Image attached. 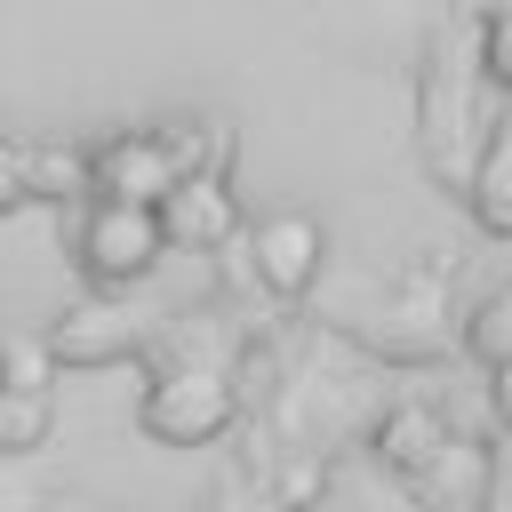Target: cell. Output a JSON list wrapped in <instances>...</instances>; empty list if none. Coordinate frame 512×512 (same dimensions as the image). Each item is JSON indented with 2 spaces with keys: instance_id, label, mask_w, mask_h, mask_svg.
Wrapping results in <instances>:
<instances>
[{
  "instance_id": "6da1fadb",
  "label": "cell",
  "mask_w": 512,
  "mask_h": 512,
  "mask_svg": "<svg viewBox=\"0 0 512 512\" xmlns=\"http://www.w3.org/2000/svg\"><path fill=\"white\" fill-rule=\"evenodd\" d=\"M200 144H224L208 120L200 128H120L88 152V200H128V208H152L176 176L200 168ZM216 176V168H208Z\"/></svg>"
},
{
  "instance_id": "7a4b0ae2",
  "label": "cell",
  "mask_w": 512,
  "mask_h": 512,
  "mask_svg": "<svg viewBox=\"0 0 512 512\" xmlns=\"http://www.w3.org/2000/svg\"><path fill=\"white\" fill-rule=\"evenodd\" d=\"M72 256H80V272H88L96 288H136V280H152V264L168 256V240H160V216H152V208L88 200V216H80V232H72Z\"/></svg>"
},
{
  "instance_id": "3957f363",
  "label": "cell",
  "mask_w": 512,
  "mask_h": 512,
  "mask_svg": "<svg viewBox=\"0 0 512 512\" xmlns=\"http://www.w3.org/2000/svg\"><path fill=\"white\" fill-rule=\"evenodd\" d=\"M232 376L216 368V360H184V368H168L152 392H144V432L152 440H168V448H208L224 424H232Z\"/></svg>"
},
{
  "instance_id": "277c9868",
  "label": "cell",
  "mask_w": 512,
  "mask_h": 512,
  "mask_svg": "<svg viewBox=\"0 0 512 512\" xmlns=\"http://www.w3.org/2000/svg\"><path fill=\"white\" fill-rule=\"evenodd\" d=\"M248 264L272 296H304L328 264V224L304 216V208H272V216L248 224Z\"/></svg>"
},
{
  "instance_id": "5b68a950",
  "label": "cell",
  "mask_w": 512,
  "mask_h": 512,
  "mask_svg": "<svg viewBox=\"0 0 512 512\" xmlns=\"http://www.w3.org/2000/svg\"><path fill=\"white\" fill-rule=\"evenodd\" d=\"M152 216H160V240H168V248H192V256H208V248H224V240L240 232V200H232V184L208 176V168L176 176V184L152 200Z\"/></svg>"
},
{
  "instance_id": "8992f818",
  "label": "cell",
  "mask_w": 512,
  "mask_h": 512,
  "mask_svg": "<svg viewBox=\"0 0 512 512\" xmlns=\"http://www.w3.org/2000/svg\"><path fill=\"white\" fill-rule=\"evenodd\" d=\"M416 488H424L432 504H448V512H480V496H488V456H480L472 440H440V448L416 464Z\"/></svg>"
},
{
  "instance_id": "52a82bcc",
  "label": "cell",
  "mask_w": 512,
  "mask_h": 512,
  "mask_svg": "<svg viewBox=\"0 0 512 512\" xmlns=\"http://www.w3.org/2000/svg\"><path fill=\"white\" fill-rule=\"evenodd\" d=\"M472 216L488 224V232H504L512 240V120L504 128H488V144H480V160H472Z\"/></svg>"
},
{
  "instance_id": "ba28073f",
  "label": "cell",
  "mask_w": 512,
  "mask_h": 512,
  "mask_svg": "<svg viewBox=\"0 0 512 512\" xmlns=\"http://www.w3.org/2000/svg\"><path fill=\"white\" fill-rule=\"evenodd\" d=\"M48 424H56L48 392H16V384H0V448H8V456L48 448Z\"/></svg>"
},
{
  "instance_id": "9c48e42d",
  "label": "cell",
  "mask_w": 512,
  "mask_h": 512,
  "mask_svg": "<svg viewBox=\"0 0 512 512\" xmlns=\"http://www.w3.org/2000/svg\"><path fill=\"white\" fill-rule=\"evenodd\" d=\"M64 192H88V152H72V144L24 152V200H64Z\"/></svg>"
},
{
  "instance_id": "30bf717a",
  "label": "cell",
  "mask_w": 512,
  "mask_h": 512,
  "mask_svg": "<svg viewBox=\"0 0 512 512\" xmlns=\"http://www.w3.org/2000/svg\"><path fill=\"white\" fill-rule=\"evenodd\" d=\"M464 344H472L488 368H496V360H512V288H496V296L464 320Z\"/></svg>"
},
{
  "instance_id": "8fae6325",
  "label": "cell",
  "mask_w": 512,
  "mask_h": 512,
  "mask_svg": "<svg viewBox=\"0 0 512 512\" xmlns=\"http://www.w3.org/2000/svg\"><path fill=\"white\" fill-rule=\"evenodd\" d=\"M440 440H448V432H440V424H432L424 408H400V416L384 424V456H392V464H408V472H416V464H424V456H432Z\"/></svg>"
},
{
  "instance_id": "7c38bea8",
  "label": "cell",
  "mask_w": 512,
  "mask_h": 512,
  "mask_svg": "<svg viewBox=\"0 0 512 512\" xmlns=\"http://www.w3.org/2000/svg\"><path fill=\"white\" fill-rule=\"evenodd\" d=\"M48 368H56L48 344H32V336H0V384H16V392H48Z\"/></svg>"
},
{
  "instance_id": "4fadbf2b",
  "label": "cell",
  "mask_w": 512,
  "mask_h": 512,
  "mask_svg": "<svg viewBox=\"0 0 512 512\" xmlns=\"http://www.w3.org/2000/svg\"><path fill=\"white\" fill-rule=\"evenodd\" d=\"M480 72L496 80V88H512V0L488 16V32H480Z\"/></svg>"
},
{
  "instance_id": "5bb4252c",
  "label": "cell",
  "mask_w": 512,
  "mask_h": 512,
  "mask_svg": "<svg viewBox=\"0 0 512 512\" xmlns=\"http://www.w3.org/2000/svg\"><path fill=\"white\" fill-rule=\"evenodd\" d=\"M16 200H24V152H16L8 136H0V216H8Z\"/></svg>"
},
{
  "instance_id": "9a60e30c",
  "label": "cell",
  "mask_w": 512,
  "mask_h": 512,
  "mask_svg": "<svg viewBox=\"0 0 512 512\" xmlns=\"http://www.w3.org/2000/svg\"><path fill=\"white\" fill-rule=\"evenodd\" d=\"M496 416L512 424V360H496Z\"/></svg>"
}]
</instances>
